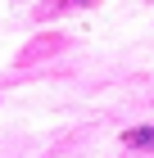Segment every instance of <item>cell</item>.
<instances>
[{
    "label": "cell",
    "instance_id": "cell-1",
    "mask_svg": "<svg viewBox=\"0 0 154 158\" xmlns=\"http://www.w3.org/2000/svg\"><path fill=\"white\" fill-rule=\"evenodd\" d=\"M122 145H154V127H136V131H127Z\"/></svg>",
    "mask_w": 154,
    "mask_h": 158
}]
</instances>
